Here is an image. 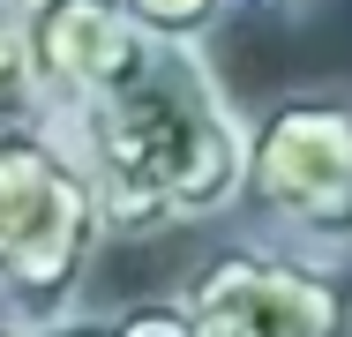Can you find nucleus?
Listing matches in <instances>:
<instances>
[{"instance_id":"1","label":"nucleus","mask_w":352,"mask_h":337,"mask_svg":"<svg viewBox=\"0 0 352 337\" xmlns=\"http://www.w3.org/2000/svg\"><path fill=\"white\" fill-rule=\"evenodd\" d=\"M60 128L90 165L105 240H157L240 210L248 113L225 98L203 45L150 38V53Z\"/></svg>"},{"instance_id":"2","label":"nucleus","mask_w":352,"mask_h":337,"mask_svg":"<svg viewBox=\"0 0 352 337\" xmlns=\"http://www.w3.org/2000/svg\"><path fill=\"white\" fill-rule=\"evenodd\" d=\"M105 248L90 165L53 113L0 120V323L45 330L82 307Z\"/></svg>"},{"instance_id":"3","label":"nucleus","mask_w":352,"mask_h":337,"mask_svg":"<svg viewBox=\"0 0 352 337\" xmlns=\"http://www.w3.org/2000/svg\"><path fill=\"white\" fill-rule=\"evenodd\" d=\"M240 225L352 270V83H300L248 113Z\"/></svg>"},{"instance_id":"4","label":"nucleus","mask_w":352,"mask_h":337,"mask_svg":"<svg viewBox=\"0 0 352 337\" xmlns=\"http://www.w3.org/2000/svg\"><path fill=\"white\" fill-rule=\"evenodd\" d=\"M173 300L203 337H352V270L270 248L255 232L217 240Z\"/></svg>"},{"instance_id":"5","label":"nucleus","mask_w":352,"mask_h":337,"mask_svg":"<svg viewBox=\"0 0 352 337\" xmlns=\"http://www.w3.org/2000/svg\"><path fill=\"white\" fill-rule=\"evenodd\" d=\"M23 30H30L38 98H45L53 120L82 113L90 98H105L150 53V30L120 0H38V8H23Z\"/></svg>"},{"instance_id":"6","label":"nucleus","mask_w":352,"mask_h":337,"mask_svg":"<svg viewBox=\"0 0 352 337\" xmlns=\"http://www.w3.org/2000/svg\"><path fill=\"white\" fill-rule=\"evenodd\" d=\"M150 38H180V45H210L217 30L248 8V0H120Z\"/></svg>"},{"instance_id":"7","label":"nucleus","mask_w":352,"mask_h":337,"mask_svg":"<svg viewBox=\"0 0 352 337\" xmlns=\"http://www.w3.org/2000/svg\"><path fill=\"white\" fill-rule=\"evenodd\" d=\"M30 113H45L38 67H30V30H23V8L0 0V120H30Z\"/></svg>"},{"instance_id":"8","label":"nucleus","mask_w":352,"mask_h":337,"mask_svg":"<svg viewBox=\"0 0 352 337\" xmlns=\"http://www.w3.org/2000/svg\"><path fill=\"white\" fill-rule=\"evenodd\" d=\"M113 337H203V330L180 300H135V307H113Z\"/></svg>"},{"instance_id":"9","label":"nucleus","mask_w":352,"mask_h":337,"mask_svg":"<svg viewBox=\"0 0 352 337\" xmlns=\"http://www.w3.org/2000/svg\"><path fill=\"white\" fill-rule=\"evenodd\" d=\"M0 337H113V307H68L60 323H45V330H15V323H0Z\"/></svg>"},{"instance_id":"10","label":"nucleus","mask_w":352,"mask_h":337,"mask_svg":"<svg viewBox=\"0 0 352 337\" xmlns=\"http://www.w3.org/2000/svg\"><path fill=\"white\" fill-rule=\"evenodd\" d=\"M248 8H255V15H278V23H300L315 0H248Z\"/></svg>"},{"instance_id":"11","label":"nucleus","mask_w":352,"mask_h":337,"mask_svg":"<svg viewBox=\"0 0 352 337\" xmlns=\"http://www.w3.org/2000/svg\"><path fill=\"white\" fill-rule=\"evenodd\" d=\"M8 8H38V0H8Z\"/></svg>"}]
</instances>
